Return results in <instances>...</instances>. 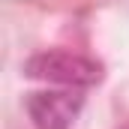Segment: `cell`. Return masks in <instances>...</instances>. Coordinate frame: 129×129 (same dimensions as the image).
<instances>
[{
	"label": "cell",
	"mask_w": 129,
	"mask_h": 129,
	"mask_svg": "<svg viewBox=\"0 0 129 129\" xmlns=\"http://www.w3.org/2000/svg\"><path fill=\"white\" fill-rule=\"evenodd\" d=\"M24 75L63 87H93L102 81V63L72 51H39L24 63Z\"/></svg>",
	"instance_id": "1"
},
{
	"label": "cell",
	"mask_w": 129,
	"mask_h": 129,
	"mask_svg": "<svg viewBox=\"0 0 129 129\" xmlns=\"http://www.w3.org/2000/svg\"><path fill=\"white\" fill-rule=\"evenodd\" d=\"M84 96L75 90H39L27 96V114L36 129H72Z\"/></svg>",
	"instance_id": "2"
},
{
	"label": "cell",
	"mask_w": 129,
	"mask_h": 129,
	"mask_svg": "<svg viewBox=\"0 0 129 129\" xmlns=\"http://www.w3.org/2000/svg\"><path fill=\"white\" fill-rule=\"evenodd\" d=\"M123 129H129V126H123Z\"/></svg>",
	"instance_id": "3"
}]
</instances>
